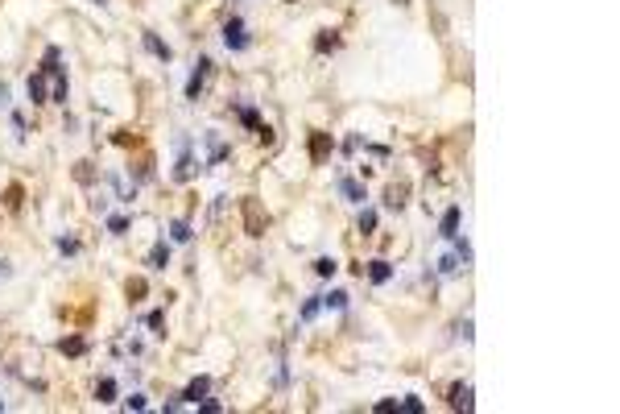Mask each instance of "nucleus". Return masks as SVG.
<instances>
[{
    "label": "nucleus",
    "mask_w": 620,
    "mask_h": 414,
    "mask_svg": "<svg viewBox=\"0 0 620 414\" xmlns=\"http://www.w3.org/2000/svg\"><path fill=\"white\" fill-rule=\"evenodd\" d=\"M240 216H244V232H248V236H265L269 212L261 207V199H240Z\"/></svg>",
    "instance_id": "nucleus-1"
},
{
    "label": "nucleus",
    "mask_w": 620,
    "mask_h": 414,
    "mask_svg": "<svg viewBox=\"0 0 620 414\" xmlns=\"http://www.w3.org/2000/svg\"><path fill=\"white\" fill-rule=\"evenodd\" d=\"M223 46H227V50H248V29H244L240 17L223 21Z\"/></svg>",
    "instance_id": "nucleus-2"
},
{
    "label": "nucleus",
    "mask_w": 620,
    "mask_h": 414,
    "mask_svg": "<svg viewBox=\"0 0 620 414\" xmlns=\"http://www.w3.org/2000/svg\"><path fill=\"white\" fill-rule=\"evenodd\" d=\"M195 154H190V141H178V166H174V178L178 182H190L195 178Z\"/></svg>",
    "instance_id": "nucleus-3"
},
{
    "label": "nucleus",
    "mask_w": 620,
    "mask_h": 414,
    "mask_svg": "<svg viewBox=\"0 0 620 414\" xmlns=\"http://www.w3.org/2000/svg\"><path fill=\"white\" fill-rule=\"evenodd\" d=\"M335 149V141H331V133H310V162L319 166V162H327V154Z\"/></svg>",
    "instance_id": "nucleus-4"
},
{
    "label": "nucleus",
    "mask_w": 620,
    "mask_h": 414,
    "mask_svg": "<svg viewBox=\"0 0 620 414\" xmlns=\"http://www.w3.org/2000/svg\"><path fill=\"white\" fill-rule=\"evenodd\" d=\"M447 402H451V410H471V406H475V398H471V385H467V381H455V385H451V398H447Z\"/></svg>",
    "instance_id": "nucleus-5"
},
{
    "label": "nucleus",
    "mask_w": 620,
    "mask_h": 414,
    "mask_svg": "<svg viewBox=\"0 0 620 414\" xmlns=\"http://www.w3.org/2000/svg\"><path fill=\"white\" fill-rule=\"evenodd\" d=\"M207 75H211V62H207V58H199V66H195V75H190V83H186V99H199V91H203V83H207Z\"/></svg>",
    "instance_id": "nucleus-6"
},
{
    "label": "nucleus",
    "mask_w": 620,
    "mask_h": 414,
    "mask_svg": "<svg viewBox=\"0 0 620 414\" xmlns=\"http://www.w3.org/2000/svg\"><path fill=\"white\" fill-rule=\"evenodd\" d=\"M207 393H211V381H207V377H195V381L178 393V402H203Z\"/></svg>",
    "instance_id": "nucleus-7"
},
{
    "label": "nucleus",
    "mask_w": 620,
    "mask_h": 414,
    "mask_svg": "<svg viewBox=\"0 0 620 414\" xmlns=\"http://www.w3.org/2000/svg\"><path fill=\"white\" fill-rule=\"evenodd\" d=\"M459 220H463V212H459V207H451V212L438 220V236H447V241L459 236Z\"/></svg>",
    "instance_id": "nucleus-8"
},
{
    "label": "nucleus",
    "mask_w": 620,
    "mask_h": 414,
    "mask_svg": "<svg viewBox=\"0 0 620 414\" xmlns=\"http://www.w3.org/2000/svg\"><path fill=\"white\" fill-rule=\"evenodd\" d=\"M335 186H339V195H343L347 203H364V199H368V195H364V186H360L356 178H339Z\"/></svg>",
    "instance_id": "nucleus-9"
},
{
    "label": "nucleus",
    "mask_w": 620,
    "mask_h": 414,
    "mask_svg": "<svg viewBox=\"0 0 620 414\" xmlns=\"http://www.w3.org/2000/svg\"><path fill=\"white\" fill-rule=\"evenodd\" d=\"M145 261H149V269H166V265H170V245H166V241H158V245L149 249V257H145Z\"/></svg>",
    "instance_id": "nucleus-10"
},
{
    "label": "nucleus",
    "mask_w": 620,
    "mask_h": 414,
    "mask_svg": "<svg viewBox=\"0 0 620 414\" xmlns=\"http://www.w3.org/2000/svg\"><path fill=\"white\" fill-rule=\"evenodd\" d=\"M58 352H62V356H83V352H87V340H83V336H62V340H58Z\"/></svg>",
    "instance_id": "nucleus-11"
},
{
    "label": "nucleus",
    "mask_w": 620,
    "mask_h": 414,
    "mask_svg": "<svg viewBox=\"0 0 620 414\" xmlns=\"http://www.w3.org/2000/svg\"><path fill=\"white\" fill-rule=\"evenodd\" d=\"M368 278L377 282V286H385V282L393 278V265H389V261H381V257H377V261H368Z\"/></svg>",
    "instance_id": "nucleus-12"
},
{
    "label": "nucleus",
    "mask_w": 620,
    "mask_h": 414,
    "mask_svg": "<svg viewBox=\"0 0 620 414\" xmlns=\"http://www.w3.org/2000/svg\"><path fill=\"white\" fill-rule=\"evenodd\" d=\"M145 50H149V54H158L162 62H170V58H174V50H170V46H166L158 34H145Z\"/></svg>",
    "instance_id": "nucleus-13"
},
{
    "label": "nucleus",
    "mask_w": 620,
    "mask_h": 414,
    "mask_svg": "<svg viewBox=\"0 0 620 414\" xmlns=\"http://www.w3.org/2000/svg\"><path fill=\"white\" fill-rule=\"evenodd\" d=\"M25 91H29V99H34V103H46V75H42V71H38V75H29Z\"/></svg>",
    "instance_id": "nucleus-14"
},
{
    "label": "nucleus",
    "mask_w": 620,
    "mask_h": 414,
    "mask_svg": "<svg viewBox=\"0 0 620 414\" xmlns=\"http://www.w3.org/2000/svg\"><path fill=\"white\" fill-rule=\"evenodd\" d=\"M314 50H319V54H327V50H339V34H335V29H323V34L314 38Z\"/></svg>",
    "instance_id": "nucleus-15"
},
{
    "label": "nucleus",
    "mask_w": 620,
    "mask_h": 414,
    "mask_svg": "<svg viewBox=\"0 0 620 414\" xmlns=\"http://www.w3.org/2000/svg\"><path fill=\"white\" fill-rule=\"evenodd\" d=\"M207 145H211V158H207V162H211V166H215V162H223V158H227V145H223V141H219V137H215V133H207Z\"/></svg>",
    "instance_id": "nucleus-16"
},
{
    "label": "nucleus",
    "mask_w": 620,
    "mask_h": 414,
    "mask_svg": "<svg viewBox=\"0 0 620 414\" xmlns=\"http://www.w3.org/2000/svg\"><path fill=\"white\" fill-rule=\"evenodd\" d=\"M236 117H240V125H244V129H253V133L261 129V117H257V108H236Z\"/></svg>",
    "instance_id": "nucleus-17"
},
{
    "label": "nucleus",
    "mask_w": 620,
    "mask_h": 414,
    "mask_svg": "<svg viewBox=\"0 0 620 414\" xmlns=\"http://www.w3.org/2000/svg\"><path fill=\"white\" fill-rule=\"evenodd\" d=\"M54 103H66L71 99V87H66V75H54V95H50Z\"/></svg>",
    "instance_id": "nucleus-18"
},
{
    "label": "nucleus",
    "mask_w": 620,
    "mask_h": 414,
    "mask_svg": "<svg viewBox=\"0 0 620 414\" xmlns=\"http://www.w3.org/2000/svg\"><path fill=\"white\" fill-rule=\"evenodd\" d=\"M170 236H174L178 245H186V241H190L195 232H190V224H186V220H174V224H170Z\"/></svg>",
    "instance_id": "nucleus-19"
},
{
    "label": "nucleus",
    "mask_w": 620,
    "mask_h": 414,
    "mask_svg": "<svg viewBox=\"0 0 620 414\" xmlns=\"http://www.w3.org/2000/svg\"><path fill=\"white\" fill-rule=\"evenodd\" d=\"M95 398H99V402H116V381H112V377H103V381L95 385Z\"/></svg>",
    "instance_id": "nucleus-20"
},
{
    "label": "nucleus",
    "mask_w": 620,
    "mask_h": 414,
    "mask_svg": "<svg viewBox=\"0 0 620 414\" xmlns=\"http://www.w3.org/2000/svg\"><path fill=\"white\" fill-rule=\"evenodd\" d=\"M21 195H25V191H21L17 182H13V186L5 191V207H9V212H17V207H21Z\"/></svg>",
    "instance_id": "nucleus-21"
},
{
    "label": "nucleus",
    "mask_w": 620,
    "mask_h": 414,
    "mask_svg": "<svg viewBox=\"0 0 620 414\" xmlns=\"http://www.w3.org/2000/svg\"><path fill=\"white\" fill-rule=\"evenodd\" d=\"M401 203H406V186H389V199H385V207H393V212H401Z\"/></svg>",
    "instance_id": "nucleus-22"
},
{
    "label": "nucleus",
    "mask_w": 620,
    "mask_h": 414,
    "mask_svg": "<svg viewBox=\"0 0 620 414\" xmlns=\"http://www.w3.org/2000/svg\"><path fill=\"white\" fill-rule=\"evenodd\" d=\"M451 241H455V257H459L463 265H471V245H467L463 236H451Z\"/></svg>",
    "instance_id": "nucleus-23"
},
{
    "label": "nucleus",
    "mask_w": 620,
    "mask_h": 414,
    "mask_svg": "<svg viewBox=\"0 0 620 414\" xmlns=\"http://www.w3.org/2000/svg\"><path fill=\"white\" fill-rule=\"evenodd\" d=\"M335 269H339V265H335V257H319V261H314V273H319V278H331Z\"/></svg>",
    "instance_id": "nucleus-24"
},
{
    "label": "nucleus",
    "mask_w": 620,
    "mask_h": 414,
    "mask_svg": "<svg viewBox=\"0 0 620 414\" xmlns=\"http://www.w3.org/2000/svg\"><path fill=\"white\" fill-rule=\"evenodd\" d=\"M455 269H459V257H455V253L438 257V273H455Z\"/></svg>",
    "instance_id": "nucleus-25"
},
{
    "label": "nucleus",
    "mask_w": 620,
    "mask_h": 414,
    "mask_svg": "<svg viewBox=\"0 0 620 414\" xmlns=\"http://www.w3.org/2000/svg\"><path fill=\"white\" fill-rule=\"evenodd\" d=\"M372 228H377V212H360V232L368 236Z\"/></svg>",
    "instance_id": "nucleus-26"
},
{
    "label": "nucleus",
    "mask_w": 620,
    "mask_h": 414,
    "mask_svg": "<svg viewBox=\"0 0 620 414\" xmlns=\"http://www.w3.org/2000/svg\"><path fill=\"white\" fill-rule=\"evenodd\" d=\"M319 306H323V298H310V302L302 306V324H310V319L319 315Z\"/></svg>",
    "instance_id": "nucleus-27"
},
{
    "label": "nucleus",
    "mask_w": 620,
    "mask_h": 414,
    "mask_svg": "<svg viewBox=\"0 0 620 414\" xmlns=\"http://www.w3.org/2000/svg\"><path fill=\"white\" fill-rule=\"evenodd\" d=\"M58 253H71V257H75V253H79V241H71V236H58Z\"/></svg>",
    "instance_id": "nucleus-28"
},
{
    "label": "nucleus",
    "mask_w": 620,
    "mask_h": 414,
    "mask_svg": "<svg viewBox=\"0 0 620 414\" xmlns=\"http://www.w3.org/2000/svg\"><path fill=\"white\" fill-rule=\"evenodd\" d=\"M323 302H327V306H335V310H339V306H347V294H343V290H331V298H323Z\"/></svg>",
    "instance_id": "nucleus-29"
},
{
    "label": "nucleus",
    "mask_w": 620,
    "mask_h": 414,
    "mask_svg": "<svg viewBox=\"0 0 620 414\" xmlns=\"http://www.w3.org/2000/svg\"><path fill=\"white\" fill-rule=\"evenodd\" d=\"M153 332H162V324H166V315H162V310H149V319H145Z\"/></svg>",
    "instance_id": "nucleus-30"
},
{
    "label": "nucleus",
    "mask_w": 620,
    "mask_h": 414,
    "mask_svg": "<svg viewBox=\"0 0 620 414\" xmlns=\"http://www.w3.org/2000/svg\"><path fill=\"white\" fill-rule=\"evenodd\" d=\"M145 290H149V286H145V282H141V278H137V282H129V298H141V294H145Z\"/></svg>",
    "instance_id": "nucleus-31"
},
{
    "label": "nucleus",
    "mask_w": 620,
    "mask_h": 414,
    "mask_svg": "<svg viewBox=\"0 0 620 414\" xmlns=\"http://www.w3.org/2000/svg\"><path fill=\"white\" fill-rule=\"evenodd\" d=\"M108 228H112V232H124V228H129V220H124V216H112Z\"/></svg>",
    "instance_id": "nucleus-32"
},
{
    "label": "nucleus",
    "mask_w": 620,
    "mask_h": 414,
    "mask_svg": "<svg viewBox=\"0 0 620 414\" xmlns=\"http://www.w3.org/2000/svg\"><path fill=\"white\" fill-rule=\"evenodd\" d=\"M129 402V410H145V393H133V398H124Z\"/></svg>",
    "instance_id": "nucleus-33"
},
{
    "label": "nucleus",
    "mask_w": 620,
    "mask_h": 414,
    "mask_svg": "<svg viewBox=\"0 0 620 414\" xmlns=\"http://www.w3.org/2000/svg\"><path fill=\"white\" fill-rule=\"evenodd\" d=\"M75 178H79V182H91V170H87V162H79V170H75Z\"/></svg>",
    "instance_id": "nucleus-34"
},
{
    "label": "nucleus",
    "mask_w": 620,
    "mask_h": 414,
    "mask_svg": "<svg viewBox=\"0 0 620 414\" xmlns=\"http://www.w3.org/2000/svg\"><path fill=\"white\" fill-rule=\"evenodd\" d=\"M401 410H410V414H418V410H422V402H418V398H406V402H401Z\"/></svg>",
    "instance_id": "nucleus-35"
},
{
    "label": "nucleus",
    "mask_w": 620,
    "mask_h": 414,
    "mask_svg": "<svg viewBox=\"0 0 620 414\" xmlns=\"http://www.w3.org/2000/svg\"><path fill=\"white\" fill-rule=\"evenodd\" d=\"M195 406H199L203 414H215V410H219V402H211V398H207V402H195Z\"/></svg>",
    "instance_id": "nucleus-36"
},
{
    "label": "nucleus",
    "mask_w": 620,
    "mask_h": 414,
    "mask_svg": "<svg viewBox=\"0 0 620 414\" xmlns=\"http://www.w3.org/2000/svg\"><path fill=\"white\" fill-rule=\"evenodd\" d=\"M5 99H9V87H5V83H0V108H5Z\"/></svg>",
    "instance_id": "nucleus-37"
},
{
    "label": "nucleus",
    "mask_w": 620,
    "mask_h": 414,
    "mask_svg": "<svg viewBox=\"0 0 620 414\" xmlns=\"http://www.w3.org/2000/svg\"><path fill=\"white\" fill-rule=\"evenodd\" d=\"M91 5H108V0H91Z\"/></svg>",
    "instance_id": "nucleus-38"
},
{
    "label": "nucleus",
    "mask_w": 620,
    "mask_h": 414,
    "mask_svg": "<svg viewBox=\"0 0 620 414\" xmlns=\"http://www.w3.org/2000/svg\"><path fill=\"white\" fill-rule=\"evenodd\" d=\"M290 5H294V0H290Z\"/></svg>",
    "instance_id": "nucleus-39"
}]
</instances>
